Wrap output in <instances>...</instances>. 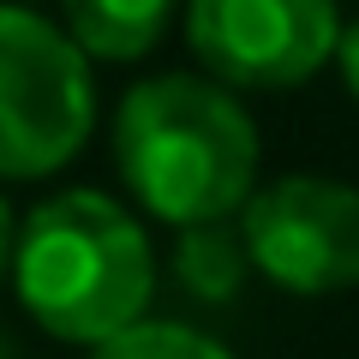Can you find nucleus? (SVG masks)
<instances>
[{"instance_id":"1","label":"nucleus","mask_w":359,"mask_h":359,"mask_svg":"<svg viewBox=\"0 0 359 359\" xmlns=\"http://www.w3.org/2000/svg\"><path fill=\"white\" fill-rule=\"evenodd\" d=\"M114 162L150 216L216 228L257 192V126L228 84L168 72L126 90L114 114Z\"/></svg>"},{"instance_id":"2","label":"nucleus","mask_w":359,"mask_h":359,"mask_svg":"<svg viewBox=\"0 0 359 359\" xmlns=\"http://www.w3.org/2000/svg\"><path fill=\"white\" fill-rule=\"evenodd\" d=\"M13 282L48 335L102 347L144 323L156 257L144 228L108 192H54L18 222Z\"/></svg>"},{"instance_id":"3","label":"nucleus","mask_w":359,"mask_h":359,"mask_svg":"<svg viewBox=\"0 0 359 359\" xmlns=\"http://www.w3.org/2000/svg\"><path fill=\"white\" fill-rule=\"evenodd\" d=\"M96 84L66 30L0 6V180H42L90 138Z\"/></svg>"},{"instance_id":"4","label":"nucleus","mask_w":359,"mask_h":359,"mask_svg":"<svg viewBox=\"0 0 359 359\" xmlns=\"http://www.w3.org/2000/svg\"><path fill=\"white\" fill-rule=\"evenodd\" d=\"M245 257L287 294L359 287V192L323 174H282L245 198Z\"/></svg>"},{"instance_id":"5","label":"nucleus","mask_w":359,"mask_h":359,"mask_svg":"<svg viewBox=\"0 0 359 359\" xmlns=\"http://www.w3.org/2000/svg\"><path fill=\"white\" fill-rule=\"evenodd\" d=\"M186 42L233 90H294L341 42L335 0H192Z\"/></svg>"},{"instance_id":"6","label":"nucleus","mask_w":359,"mask_h":359,"mask_svg":"<svg viewBox=\"0 0 359 359\" xmlns=\"http://www.w3.org/2000/svg\"><path fill=\"white\" fill-rule=\"evenodd\" d=\"M180 0H60L66 36L78 42V54L96 60H138L168 36Z\"/></svg>"},{"instance_id":"7","label":"nucleus","mask_w":359,"mask_h":359,"mask_svg":"<svg viewBox=\"0 0 359 359\" xmlns=\"http://www.w3.org/2000/svg\"><path fill=\"white\" fill-rule=\"evenodd\" d=\"M180 276L198 287V294H210V299H228L233 287H240V264H252L245 257V240L233 245L228 233H222V222L216 228H186L180 233Z\"/></svg>"},{"instance_id":"8","label":"nucleus","mask_w":359,"mask_h":359,"mask_svg":"<svg viewBox=\"0 0 359 359\" xmlns=\"http://www.w3.org/2000/svg\"><path fill=\"white\" fill-rule=\"evenodd\" d=\"M90 359H233L228 347H216L210 335L198 330H180V323H132L126 335H114V341L90 347Z\"/></svg>"},{"instance_id":"9","label":"nucleus","mask_w":359,"mask_h":359,"mask_svg":"<svg viewBox=\"0 0 359 359\" xmlns=\"http://www.w3.org/2000/svg\"><path fill=\"white\" fill-rule=\"evenodd\" d=\"M335 60H341V78H347V90H353V102H359V18L341 30V42H335Z\"/></svg>"},{"instance_id":"10","label":"nucleus","mask_w":359,"mask_h":359,"mask_svg":"<svg viewBox=\"0 0 359 359\" xmlns=\"http://www.w3.org/2000/svg\"><path fill=\"white\" fill-rule=\"evenodd\" d=\"M13 240H18V222H13V210H6V198H0V276L13 269Z\"/></svg>"},{"instance_id":"11","label":"nucleus","mask_w":359,"mask_h":359,"mask_svg":"<svg viewBox=\"0 0 359 359\" xmlns=\"http://www.w3.org/2000/svg\"><path fill=\"white\" fill-rule=\"evenodd\" d=\"M0 359H6V353H0Z\"/></svg>"}]
</instances>
